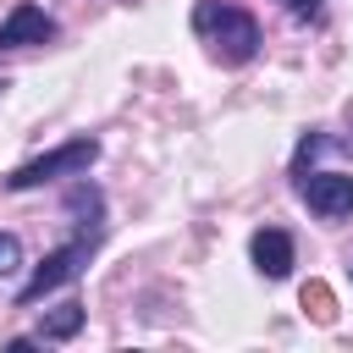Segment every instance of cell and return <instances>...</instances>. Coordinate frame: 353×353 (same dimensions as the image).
<instances>
[{
  "mask_svg": "<svg viewBox=\"0 0 353 353\" xmlns=\"http://www.w3.org/2000/svg\"><path fill=\"white\" fill-rule=\"evenodd\" d=\"M17 270H22V243H17V232H0V281Z\"/></svg>",
  "mask_w": 353,
  "mask_h": 353,
  "instance_id": "8",
  "label": "cell"
},
{
  "mask_svg": "<svg viewBox=\"0 0 353 353\" xmlns=\"http://www.w3.org/2000/svg\"><path fill=\"white\" fill-rule=\"evenodd\" d=\"M83 331V303H61L39 320V342H72Z\"/></svg>",
  "mask_w": 353,
  "mask_h": 353,
  "instance_id": "7",
  "label": "cell"
},
{
  "mask_svg": "<svg viewBox=\"0 0 353 353\" xmlns=\"http://www.w3.org/2000/svg\"><path fill=\"white\" fill-rule=\"evenodd\" d=\"M298 188H303V204H309L314 215H325V221L353 215V176H347V171H309Z\"/></svg>",
  "mask_w": 353,
  "mask_h": 353,
  "instance_id": "4",
  "label": "cell"
},
{
  "mask_svg": "<svg viewBox=\"0 0 353 353\" xmlns=\"http://www.w3.org/2000/svg\"><path fill=\"white\" fill-rule=\"evenodd\" d=\"M55 39V17L39 6H11V17L0 22V50H28V44H50Z\"/></svg>",
  "mask_w": 353,
  "mask_h": 353,
  "instance_id": "5",
  "label": "cell"
},
{
  "mask_svg": "<svg viewBox=\"0 0 353 353\" xmlns=\"http://www.w3.org/2000/svg\"><path fill=\"white\" fill-rule=\"evenodd\" d=\"M193 33L204 39V50L221 66H243L259 50V22L243 6H232V0H199L193 6Z\"/></svg>",
  "mask_w": 353,
  "mask_h": 353,
  "instance_id": "1",
  "label": "cell"
},
{
  "mask_svg": "<svg viewBox=\"0 0 353 353\" xmlns=\"http://www.w3.org/2000/svg\"><path fill=\"white\" fill-rule=\"evenodd\" d=\"M88 254H94V237H72L66 248H55V254H44L39 259V270L17 287V303H39L44 292H55V287H66L83 265H88Z\"/></svg>",
  "mask_w": 353,
  "mask_h": 353,
  "instance_id": "3",
  "label": "cell"
},
{
  "mask_svg": "<svg viewBox=\"0 0 353 353\" xmlns=\"http://www.w3.org/2000/svg\"><path fill=\"white\" fill-rule=\"evenodd\" d=\"M292 17H320V0H281Z\"/></svg>",
  "mask_w": 353,
  "mask_h": 353,
  "instance_id": "9",
  "label": "cell"
},
{
  "mask_svg": "<svg viewBox=\"0 0 353 353\" xmlns=\"http://www.w3.org/2000/svg\"><path fill=\"white\" fill-rule=\"evenodd\" d=\"M94 160H99V143H94V138H72V143H61V149L17 165V171L6 176V188H11V193H28V188H44V182H55V176H83Z\"/></svg>",
  "mask_w": 353,
  "mask_h": 353,
  "instance_id": "2",
  "label": "cell"
},
{
  "mask_svg": "<svg viewBox=\"0 0 353 353\" xmlns=\"http://www.w3.org/2000/svg\"><path fill=\"white\" fill-rule=\"evenodd\" d=\"M248 254H254V270H259V276H270V281H281V276L292 270V237H287V232H276V226L254 232Z\"/></svg>",
  "mask_w": 353,
  "mask_h": 353,
  "instance_id": "6",
  "label": "cell"
}]
</instances>
